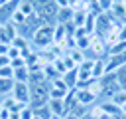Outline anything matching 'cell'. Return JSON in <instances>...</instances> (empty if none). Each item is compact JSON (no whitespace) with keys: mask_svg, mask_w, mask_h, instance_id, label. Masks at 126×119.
I'll return each instance as SVG.
<instances>
[{"mask_svg":"<svg viewBox=\"0 0 126 119\" xmlns=\"http://www.w3.org/2000/svg\"><path fill=\"white\" fill-rule=\"evenodd\" d=\"M49 101V87H47V81H41V83H30V107L32 109H37L41 105H47Z\"/></svg>","mask_w":126,"mask_h":119,"instance_id":"cell-1","label":"cell"},{"mask_svg":"<svg viewBox=\"0 0 126 119\" xmlns=\"http://www.w3.org/2000/svg\"><path fill=\"white\" fill-rule=\"evenodd\" d=\"M32 44L39 50H45L49 46H53V26L51 24H41L33 36H32Z\"/></svg>","mask_w":126,"mask_h":119,"instance_id":"cell-2","label":"cell"},{"mask_svg":"<svg viewBox=\"0 0 126 119\" xmlns=\"http://www.w3.org/2000/svg\"><path fill=\"white\" fill-rule=\"evenodd\" d=\"M32 2H33V10H35V14L41 18L43 24H45L47 20L57 18L59 8H57L55 0H32Z\"/></svg>","mask_w":126,"mask_h":119,"instance_id":"cell-3","label":"cell"},{"mask_svg":"<svg viewBox=\"0 0 126 119\" xmlns=\"http://www.w3.org/2000/svg\"><path fill=\"white\" fill-rule=\"evenodd\" d=\"M14 99L22 105H28L30 103V83H24V81H16L14 83V91H12Z\"/></svg>","mask_w":126,"mask_h":119,"instance_id":"cell-4","label":"cell"},{"mask_svg":"<svg viewBox=\"0 0 126 119\" xmlns=\"http://www.w3.org/2000/svg\"><path fill=\"white\" fill-rule=\"evenodd\" d=\"M73 91H75V101H77V105H81V107H91V105H94L96 99H98V97H94L89 89H73Z\"/></svg>","mask_w":126,"mask_h":119,"instance_id":"cell-5","label":"cell"},{"mask_svg":"<svg viewBox=\"0 0 126 119\" xmlns=\"http://www.w3.org/2000/svg\"><path fill=\"white\" fill-rule=\"evenodd\" d=\"M91 75H93V79H100V77L106 75V61H104V58H96L94 60V65H93Z\"/></svg>","mask_w":126,"mask_h":119,"instance_id":"cell-6","label":"cell"},{"mask_svg":"<svg viewBox=\"0 0 126 119\" xmlns=\"http://www.w3.org/2000/svg\"><path fill=\"white\" fill-rule=\"evenodd\" d=\"M110 101H112L116 107H120V111H122V105L126 103V89H124V87L116 89V91H114V95L110 97Z\"/></svg>","mask_w":126,"mask_h":119,"instance_id":"cell-7","label":"cell"},{"mask_svg":"<svg viewBox=\"0 0 126 119\" xmlns=\"http://www.w3.org/2000/svg\"><path fill=\"white\" fill-rule=\"evenodd\" d=\"M18 10L28 18V16H33L35 14V10H33V2L32 0H20V4H18Z\"/></svg>","mask_w":126,"mask_h":119,"instance_id":"cell-8","label":"cell"},{"mask_svg":"<svg viewBox=\"0 0 126 119\" xmlns=\"http://www.w3.org/2000/svg\"><path fill=\"white\" fill-rule=\"evenodd\" d=\"M87 89H89L94 97H100V93H102V79H91V81L87 83Z\"/></svg>","mask_w":126,"mask_h":119,"instance_id":"cell-9","label":"cell"},{"mask_svg":"<svg viewBox=\"0 0 126 119\" xmlns=\"http://www.w3.org/2000/svg\"><path fill=\"white\" fill-rule=\"evenodd\" d=\"M14 79H6V77H0V95H8L14 91Z\"/></svg>","mask_w":126,"mask_h":119,"instance_id":"cell-10","label":"cell"},{"mask_svg":"<svg viewBox=\"0 0 126 119\" xmlns=\"http://www.w3.org/2000/svg\"><path fill=\"white\" fill-rule=\"evenodd\" d=\"M14 81H24V83H28V81H30V69H28V67H18V69H14Z\"/></svg>","mask_w":126,"mask_h":119,"instance_id":"cell-11","label":"cell"},{"mask_svg":"<svg viewBox=\"0 0 126 119\" xmlns=\"http://www.w3.org/2000/svg\"><path fill=\"white\" fill-rule=\"evenodd\" d=\"M69 58H71V61H73L75 65H81V63L85 61V54H83V50H79V48L71 50V52H69Z\"/></svg>","mask_w":126,"mask_h":119,"instance_id":"cell-12","label":"cell"},{"mask_svg":"<svg viewBox=\"0 0 126 119\" xmlns=\"http://www.w3.org/2000/svg\"><path fill=\"white\" fill-rule=\"evenodd\" d=\"M51 87H53V89H61V91H65V93H69V91H71V87L65 83V79H63V77L53 79V81H51Z\"/></svg>","mask_w":126,"mask_h":119,"instance_id":"cell-13","label":"cell"},{"mask_svg":"<svg viewBox=\"0 0 126 119\" xmlns=\"http://www.w3.org/2000/svg\"><path fill=\"white\" fill-rule=\"evenodd\" d=\"M96 60V58H94ZM94 60H85L81 65H77V71H87V73H91L93 71V65H94Z\"/></svg>","mask_w":126,"mask_h":119,"instance_id":"cell-14","label":"cell"},{"mask_svg":"<svg viewBox=\"0 0 126 119\" xmlns=\"http://www.w3.org/2000/svg\"><path fill=\"white\" fill-rule=\"evenodd\" d=\"M18 115H20V119H32V117H33V109H32L30 105H24V107L18 111Z\"/></svg>","mask_w":126,"mask_h":119,"instance_id":"cell-15","label":"cell"},{"mask_svg":"<svg viewBox=\"0 0 126 119\" xmlns=\"http://www.w3.org/2000/svg\"><path fill=\"white\" fill-rule=\"evenodd\" d=\"M10 65H12L14 69H18V67H28V61H26V58L22 56V58H16V60H10Z\"/></svg>","mask_w":126,"mask_h":119,"instance_id":"cell-16","label":"cell"},{"mask_svg":"<svg viewBox=\"0 0 126 119\" xmlns=\"http://www.w3.org/2000/svg\"><path fill=\"white\" fill-rule=\"evenodd\" d=\"M0 77H6V79H14V67H12V65L0 67Z\"/></svg>","mask_w":126,"mask_h":119,"instance_id":"cell-17","label":"cell"},{"mask_svg":"<svg viewBox=\"0 0 126 119\" xmlns=\"http://www.w3.org/2000/svg\"><path fill=\"white\" fill-rule=\"evenodd\" d=\"M8 58H10V60H16V58H22V50H18V48H14V46H10V48H8Z\"/></svg>","mask_w":126,"mask_h":119,"instance_id":"cell-18","label":"cell"},{"mask_svg":"<svg viewBox=\"0 0 126 119\" xmlns=\"http://www.w3.org/2000/svg\"><path fill=\"white\" fill-rule=\"evenodd\" d=\"M98 4H100V12H110L112 8V0H98Z\"/></svg>","mask_w":126,"mask_h":119,"instance_id":"cell-19","label":"cell"},{"mask_svg":"<svg viewBox=\"0 0 126 119\" xmlns=\"http://www.w3.org/2000/svg\"><path fill=\"white\" fill-rule=\"evenodd\" d=\"M6 65H10V58L0 54V67H6Z\"/></svg>","mask_w":126,"mask_h":119,"instance_id":"cell-20","label":"cell"},{"mask_svg":"<svg viewBox=\"0 0 126 119\" xmlns=\"http://www.w3.org/2000/svg\"><path fill=\"white\" fill-rule=\"evenodd\" d=\"M8 48H10L8 44H0V54L2 56H8Z\"/></svg>","mask_w":126,"mask_h":119,"instance_id":"cell-21","label":"cell"},{"mask_svg":"<svg viewBox=\"0 0 126 119\" xmlns=\"http://www.w3.org/2000/svg\"><path fill=\"white\" fill-rule=\"evenodd\" d=\"M122 115H124V117H126V103H124V105H122Z\"/></svg>","mask_w":126,"mask_h":119,"instance_id":"cell-22","label":"cell"},{"mask_svg":"<svg viewBox=\"0 0 126 119\" xmlns=\"http://www.w3.org/2000/svg\"><path fill=\"white\" fill-rule=\"evenodd\" d=\"M2 111H4V107H2V101H0V113H2Z\"/></svg>","mask_w":126,"mask_h":119,"instance_id":"cell-23","label":"cell"},{"mask_svg":"<svg viewBox=\"0 0 126 119\" xmlns=\"http://www.w3.org/2000/svg\"><path fill=\"white\" fill-rule=\"evenodd\" d=\"M122 4H124V6H126V0H122Z\"/></svg>","mask_w":126,"mask_h":119,"instance_id":"cell-24","label":"cell"},{"mask_svg":"<svg viewBox=\"0 0 126 119\" xmlns=\"http://www.w3.org/2000/svg\"><path fill=\"white\" fill-rule=\"evenodd\" d=\"M0 2H10V0H0Z\"/></svg>","mask_w":126,"mask_h":119,"instance_id":"cell-25","label":"cell"},{"mask_svg":"<svg viewBox=\"0 0 126 119\" xmlns=\"http://www.w3.org/2000/svg\"><path fill=\"white\" fill-rule=\"evenodd\" d=\"M0 26H2V24H0Z\"/></svg>","mask_w":126,"mask_h":119,"instance_id":"cell-26","label":"cell"}]
</instances>
